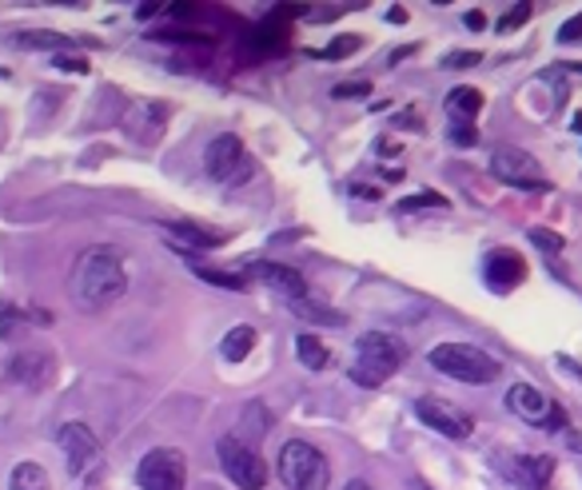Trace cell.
<instances>
[{"label": "cell", "mask_w": 582, "mask_h": 490, "mask_svg": "<svg viewBox=\"0 0 582 490\" xmlns=\"http://www.w3.org/2000/svg\"><path fill=\"white\" fill-rule=\"evenodd\" d=\"M16 48H56V53H68L72 41L65 33H48V29H36V33H16L12 36Z\"/></svg>", "instance_id": "cell-22"}, {"label": "cell", "mask_w": 582, "mask_h": 490, "mask_svg": "<svg viewBox=\"0 0 582 490\" xmlns=\"http://www.w3.org/2000/svg\"><path fill=\"white\" fill-rule=\"evenodd\" d=\"M164 124H168V104H160V100H133V109L124 112V128L133 132L144 148L164 136Z\"/></svg>", "instance_id": "cell-12"}, {"label": "cell", "mask_w": 582, "mask_h": 490, "mask_svg": "<svg viewBox=\"0 0 582 490\" xmlns=\"http://www.w3.org/2000/svg\"><path fill=\"white\" fill-rule=\"evenodd\" d=\"M483 12H467V29H483Z\"/></svg>", "instance_id": "cell-31"}, {"label": "cell", "mask_w": 582, "mask_h": 490, "mask_svg": "<svg viewBox=\"0 0 582 490\" xmlns=\"http://www.w3.org/2000/svg\"><path fill=\"white\" fill-rule=\"evenodd\" d=\"M136 482L144 490H187V463L184 451L176 447H156L140 458L136 467Z\"/></svg>", "instance_id": "cell-7"}, {"label": "cell", "mask_w": 582, "mask_h": 490, "mask_svg": "<svg viewBox=\"0 0 582 490\" xmlns=\"http://www.w3.org/2000/svg\"><path fill=\"white\" fill-rule=\"evenodd\" d=\"M216 455H220V467L231 482L240 490H264L267 482V467H264V455L240 435H224L216 443Z\"/></svg>", "instance_id": "cell-5"}, {"label": "cell", "mask_w": 582, "mask_h": 490, "mask_svg": "<svg viewBox=\"0 0 582 490\" xmlns=\"http://www.w3.org/2000/svg\"><path fill=\"white\" fill-rule=\"evenodd\" d=\"M443 65H447V68H475V65H483V56H479V53H450Z\"/></svg>", "instance_id": "cell-27"}, {"label": "cell", "mask_w": 582, "mask_h": 490, "mask_svg": "<svg viewBox=\"0 0 582 490\" xmlns=\"http://www.w3.org/2000/svg\"><path fill=\"white\" fill-rule=\"evenodd\" d=\"M415 414L419 423H427L443 438H467L475 431L471 414L463 411L459 403H450V399H440V395H423L415 403Z\"/></svg>", "instance_id": "cell-9"}, {"label": "cell", "mask_w": 582, "mask_h": 490, "mask_svg": "<svg viewBox=\"0 0 582 490\" xmlns=\"http://www.w3.org/2000/svg\"><path fill=\"white\" fill-rule=\"evenodd\" d=\"M296 355H299V363H304L308 371H328L331 367L328 343H323V339H316V335H299L296 339Z\"/></svg>", "instance_id": "cell-20"}, {"label": "cell", "mask_w": 582, "mask_h": 490, "mask_svg": "<svg viewBox=\"0 0 582 490\" xmlns=\"http://www.w3.org/2000/svg\"><path fill=\"white\" fill-rule=\"evenodd\" d=\"M499 467H503L506 479L518 482V487L547 490L550 487V475H555V458H550V455H518L515 463L499 458Z\"/></svg>", "instance_id": "cell-13"}, {"label": "cell", "mask_w": 582, "mask_h": 490, "mask_svg": "<svg viewBox=\"0 0 582 490\" xmlns=\"http://www.w3.org/2000/svg\"><path fill=\"white\" fill-rule=\"evenodd\" d=\"M427 360L440 375L459 379V383H494L499 379V371H503L491 351L475 347V343H440Z\"/></svg>", "instance_id": "cell-3"}, {"label": "cell", "mask_w": 582, "mask_h": 490, "mask_svg": "<svg viewBox=\"0 0 582 490\" xmlns=\"http://www.w3.org/2000/svg\"><path fill=\"white\" fill-rule=\"evenodd\" d=\"M164 231L176 243H187V248H220V243H228V231L196 228V224H168Z\"/></svg>", "instance_id": "cell-17"}, {"label": "cell", "mask_w": 582, "mask_h": 490, "mask_svg": "<svg viewBox=\"0 0 582 490\" xmlns=\"http://www.w3.org/2000/svg\"><path fill=\"white\" fill-rule=\"evenodd\" d=\"M367 92H372V84H367V80H347V84H335V88H331V96H335V100L367 96Z\"/></svg>", "instance_id": "cell-26"}, {"label": "cell", "mask_w": 582, "mask_h": 490, "mask_svg": "<svg viewBox=\"0 0 582 490\" xmlns=\"http://www.w3.org/2000/svg\"><path fill=\"white\" fill-rule=\"evenodd\" d=\"M450 136H455V144H463V148H471V144H475V128H471V124H459V128L450 132Z\"/></svg>", "instance_id": "cell-30"}, {"label": "cell", "mask_w": 582, "mask_h": 490, "mask_svg": "<svg viewBox=\"0 0 582 490\" xmlns=\"http://www.w3.org/2000/svg\"><path fill=\"white\" fill-rule=\"evenodd\" d=\"M192 272L199 275V280H208V284H216V287H228V292H243L248 287V275H240V272H220V267H208V263H187Z\"/></svg>", "instance_id": "cell-23"}, {"label": "cell", "mask_w": 582, "mask_h": 490, "mask_svg": "<svg viewBox=\"0 0 582 490\" xmlns=\"http://www.w3.org/2000/svg\"><path fill=\"white\" fill-rule=\"evenodd\" d=\"M491 175L503 180L511 187H527V192H543L547 180H543V168L530 152L523 148H494L491 152Z\"/></svg>", "instance_id": "cell-8"}, {"label": "cell", "mask_w": 582, "mask_h": 490, "mask_svg": "<svg viewBox=\"0 0 582 490\" xmlns=\"http://www.w3.org/2000/svg\"><path fill=\"white\" fill-rule=\"evenodd\" d=\"M128 292V272H124V255L109 243L84 248L72 263V304L84 316H100L116 307Z\"/></svg>", "instance_id": "cell-1"}, {"label": "cell", "mask_w": 582, "mask_h": 490, "mask_svg": "<svg viewBox=\"0 0 582 490\" xmlns=\"http://www.w3.org/2000/svg\"><path fill=\"white\" fill-rule=\"evenodd\" d=\"M347 490H372V482H363V479H352V482H347Z\"/></svg>", "instance_id": "cell-32"}, {"label": "cell", "mask_w": 582, "mask_h": 490, "mask_svg": "<svg viewBox=\"0 0 582 490\" xmlns=\"http://www.w3.org/2000/svg\"><path fill=\"white\" fill-rule=\"evenodd\" d=\"M279 479L292 490H323L331 482V463L323 451L304 438H287L279 451Z\"/></svg>", "instance_id": "cell-4"}, {"label": "cell", "mask_w": 582, "mask_h": 490, "mask_svg": "<svg viewBox=\"0 0 582 490\" xmlns=\"http://www.w3.org/2000/svg\"><path fill=\"white\" fill-rule=\"evenodd\" d=\"M399 207H403V212H415V207H447V200H443L440 192H419V196H407Z\"/></svg>", "instance_id": "cell-24"}, {"label": "cell", "mask_w": 582, "mask_h": 490, "mask_svg": "<svg viewBox=\"0 0 582 490\" xmlns=\"http://www.w3.org/2000/svg\"><path fill=\"white\" fill-rule=\"evenodd\" d=\"M483 280L494 295H506L527 280V263H523V255L515 248H494L483 260Z\"/></svg>", "instance_id": "cell-11"}, {"label": "cell", "mask_w": 582, "mask_h": 490, "mask_svg": "<svg viewBox=\"0 0 582 490\" xmlns=\"http://www.w3.org/2000/svg\"><path fill=\"white\" fill-rule=\"evenodd\" d=\"M204 168H208L212 180H231L236 168H243V140L240 136H216V140L204 148Z\"/></svg>", "instance_id": "cell-14"}, {"label": "cell", "mask_w": 582, "mask_h": 490, "mask_svg": "<svg viewBox=\"0 0 582 490\" xmlns=\"http://www.w3.org/2000/svg\"><path fill=\"white\" fill-rule=\"evenodd\" d=\"M56 68H60V72H72V77H84V72H89V60L72 53H56Z\"/></svg>", "instance_id": "cell-25"}, {"label": "cell", "mask_w": 582, "mask_h": 490, "mask_svg": "<svg viewBox=\"0 0 582 490\" xmlns=\"http://www.w3.org/2000/svg\"><path fill=\"white\" fill-rule=\"evenodd\" d=\"M527 16H530V4H518L515 12H506L503 21H499V29H503V33H511V29H518V24L527 21Z\"/></svg>", "instance_id": "cell-28"}, {"label": "cell", "mask_w": 582, "mask_h": 490, "mask_svg": "<svg viewBox=\"0 0 582 490\" xmlns=\"http://www.w3.org/2000/svg\"><path fill=\"white\" fill-rule=\"evenodd\" d=\"M252 347H255V327H248V323H236L224 335V343H220V355L228 363H240V360H248L252 355Z\"/></svg>", "instance_id": "cell-19"}, {"label": "cell", "mask_w": 582, "mask_h": 490, "mask_svg": "<svg viewBox=\"0 0 582 490\" xmlns=\"http://www.w3.org/2000/svg\"><path fill=\"white\" fill-rule=\"evenodd\" d=\"M56 443L65 451L68 470H77V475H84L100 463V438L92 435L89 423H65L56 431Z\"/></svg>", "instance_id": "cell-10"}, {"label": "cell", "mask_w": 582, "mask_h": 490, "mask_svg": "<svg viewBox=\"0 0 582 490\" xmlns=\"http://www.w3.org/2000/svg\"><path fill=\"white\" fill-rule=\"evenodd\" d=\"M506 407H511L523 423L538 426V431H562V426H567V411H562L547 391L530 387V383H515L511 395H506Z\"/></svg>", "instance_id": "cell-6"}, {"label": "cell", "mask_w": 582, "mask_h": 490, "mask_svg": "<svg viewBox=\"0 0 582 490\" xmlns=\"http://www.w3.org/2000/svg\"><path fill=\"white\" fill-rule=\"evenodd\" d=\"M9 487L12 490H53L48 482V470L41 463H16L9 475Z\"/></svg>", "instance_id": "cell-21"}, {"label": "cell", "mask_w": 582, "mask_h": 490, "mask_svg": "<svg viewBox=\"0 0 582 490\" xmlns=\"http://www.w3.org/2000/svg\"><path fill=\"white\" fill-rule=\"evenodd\" d=\"M447 112L450 116H459L463 124H471L479 112H483V92L471 84H459V88H450L447 92Z\"/></svg>", "instance_id": "cell-18"}, {"label": "cell", "mask_w": 582, "mask_h": 490, "mask_svg": "<svg viewBox=\"0 0 582 490\" xmlns=\"http://www.w3.org/2000/svg\"><path fill=\"white\" fill-rule=\"evenodd\" d=\"M407 360V347L399 335H387V331H367L355 343V363H352V383L360 387H384Z\"/></svg>", "instance_id": "cell-2"}, {"label": "cell", "mask_w": 582, "mask_h": 490, "mask_svg": "<svg viewBox=\"0 0 582 490\" xmlns=\"http://www.w3.org/2000/svg\"><path fill=\"white\" fill-rule=\"evenodd\" d=\"M56 375V363L48 351H24V355H16L12 360V379L21 383V387H28V391H41V387H48Z\"/></svg>", "instance_id": "cell-16"}, {"label": "cell", "mask_w": 582, "mask_h": 490, "mask_svg": "<svg viewBox=\"0 0 582 490\" xmlns=\"http://www.w3.org/2000/svg\"><path fill=\"white\" fill-rule=\"evenodd\" d=\"M559 41L562 44H574V41H582V16H574V21H567L559 29Z\"/></svg>", "instance_id": "cell-29"}, {"label": "cell", "mask_w": 582, "mask_h": 490, "mask_svg": "<svg viewBox=\"0 0 582 490\" xmlns=\"http://www.w3.org/2000/svg\"><path fill=\"white\" fill-rule=\"evenodd\" d=\"M248 272L260 275L264 284L279 287V292H284L287 299H296V304H304V299H308V280H304V275H299L296 267H287V263H267V260H260V263H248Z\"/></svg>", "instance_id": "cell-15"}]
</instances>
